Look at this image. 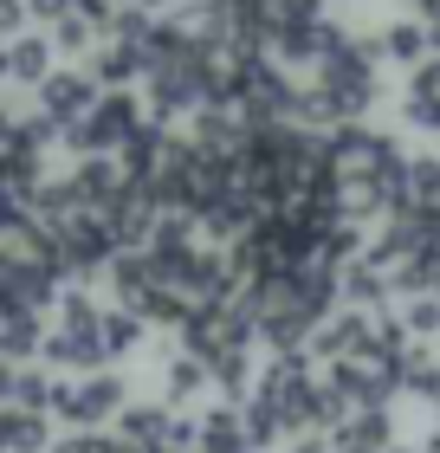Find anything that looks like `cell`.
<instances>
[{
	"mask_svg": "<svg viewBox=\"0 0 440 453\" xmlns=\"http://www.w3.org/2000/svg\"><path fill=\"white\" fill-rule=\"evenodd\" d=\"M117 402H123V382L117 376H85V382H58L52 388V408L66 421H97V415H111Z\"/></svg>",
	"mask_w": 440,
	"mask_h": 453,
	"instance_id": "obj_2",
	"label": "cell"
},
{
	"mask_svg": "<svg viewBox=\"0 0 440 453\" xmlns=\"http://www.w3.org/2000/svg\"><path fill=\"white\" fill-rule=\"evenodd\" d=\"M201 382H207V363H188V357H181V363L169 369V388H175V395H195Z\"/></svg>",
	"mask_w": 440,
	"mask_h": 453,
	"instance_id": "obj_5",
	"label": "cell"
},
{
	"mask_svg": "<svg viewBox=\"0 0 440 453\" xmlns=\"http://www.w3.org/2000/svg\"><path fill=\"white\" fill-rule=\"evenodd\" d=\"M91 104H97L91 72H52L46 85H39V111H46V123H78Z\"/></svg>",
	"mask_w": 440,
	"mask_h": 453,
	"instance_id": "obj_3",
	"label": "cell"
},
{
	"mask_svg": "<svg viewBox=\"0 0 440 453\" xmlns=\"http://www.w3.org/2000/svg\"><path fill=\"white\" fill-rule=\"evenodd\" d=\"M382 46H389V52H421V33H414V27H389Z\"/></svg>",
	"mask_w": 440,
	"mask_h": 453,
	"instance_id": "obj_7",
	"label": "cell"
},
{
	"mask_svg": "<svg viewBox=\"0 0 440 453\" xmlns=\"http://www.w3.org/2000/svg\"><path fill=\"white\" fill-rule=\"evenodd\" d=\"M0 78L7 85H46L52 78V39H33V33L0 39Z\"/></svg>",
	"mask_w": 440,
	"mask_h": 453,
	"instance_id": "obj_4",
	"label": "cell"
},
{
	"mask_svg": "<svg viewBox=\"0 0 440 453\" xmlns=\"http://www.w3.org/2000/svg\"><path fill=\"white\" fill-rule=\"evenodd\" d=\"M13 142H19V117H13V111H0V156H7Z\"/></svg>",
	"mask_w": 440,
	"mask_h": 453,
	"instance_id": "obj_8",
	"label": "cell"
},
{
	"mask_svg": "<svg viewBox=\"0 0 440 453\" xmlns=\"http://www.w3.org/2000/svg\"><path fill=\"white\" fill-rule=\"evenodd\" d=\"M136 130H143V123H136V104H130V97H97V104L66 130V142H72V150H91V156H97V150H117V142H130Z\"/></svg>",
	"mask_w": 440,
	"mask_h": 453,
	"instance_id": "obj_1",
	"label": "cell"
},
{
	"mask_svg": "<svg viewBox=\"0 0 440 453\" xmlns=\"http://www.w3.org/2000/svg\"><path fill=\"white\" fill-rule=\"evenodd\" d=\"M27 33V0H0V39H19Z\"/></svg>",
	"mask_w": 440,
	"mask_h": 453,
	"instance_id": "obj_6",
	"label": "cell"
},
{
	"mask_svg": "<svg viewBox=\"0 0 440 453\" xmlns=\"http://www.w3.org/2000/svg\"><path fill=\"white\" fill-rule=\"evenodd\" d=\"M382 453H389V447H382Z\"/></svg>",
	"mask_w": 440,
	"mask_h": 453,
	"instance_id": "obj_9",
	"label": "cell"
}]
</instances>
